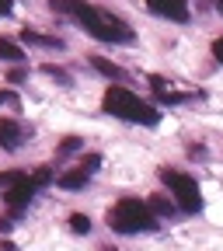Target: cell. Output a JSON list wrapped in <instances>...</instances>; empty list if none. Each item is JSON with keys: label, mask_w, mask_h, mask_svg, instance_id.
<instances>
[{"label": "cell", "mask_w": 223, "mask_h": 251, "mask_svg": "<svg viewBox=\"0 0 223 251\" xmlns=\"http://www.w3.org/2000/svg\"><path fill=\"white\" fill-rule=\"evenodd\" d=\"M161 181L171 188V199H178V209H185V213H199L202 209V192H199V185H196L192 175L161 168Z\"/></svg>", "instance_id": "cell-4"}, {"label": "cell", "mask_w": 223, "mask_h": 251, "mask_svg": "<svg viewBox=\"0 0 223 251\" xmlns=\"http://www.w3.org/2000/svg\"><path fill=\"white\" fill-rule=\"evenodd\" d=\"M98 164H101V157H98V153H91V157H84V161H80V168H84L87 175H94V168H98Z\"/></svg>", "instance_id": "cell-18"}, {"label": "cell", "mask_w": 223, "mask_h": 251, "mask_svg": "<svg viewBox=\"0 0 223 251\" xmlns=\"http://www.w3.org/2000/svg\"><path fill=\"white\" fill-rule=\"evenodd\" d=\"M87 171L84 168H74V171H67V175H59V188H67V192H77V188H84L87 185Z\"/></svg>", "instance_id": "cell-8"}, {"label": "cell", "mask_w": 223, "mask_h": 251, "mask_svg": "<svg viewBox=\"0 0 223 251\" xmlns=\"http://www.w3.org/2000/svg\"><path fill=\"white\" fill-rule=\"evenodd\" d=\"M147 7L161 18H171V21H188V4L185 0H147Z\"/></svg>", "instance_id": "cell-6"}, {"label": "cell", "mask_w": 223, "mask_h": 251, "mask_svg": "<svg viewBox=\"0 0 223 251\" xmlns=\"http://www.w3.org/2000/svg\"><path fill=\"white\" fill-rule=\"evenodd\" d=\"M101 108H105L108 115H119V119H125V122H140V126H157V122H161V115H157L153 105H147L143 98H136L129 87H115V84L105 91Z\"/></svg>", "instance_id": "cell-2"}, {"label": "cell", "mask_w": 223, "mask_h": 251, "mask_svg": "<svg viewBox=\"0 0 223 251\" xmlns=\"http://www.w3.org/2000/svg\"><path fill=\"white\" fill-rule=\"evenodd\" d=\"M94 70L105 74V77H112V80H129V74H125L122 67H115V63H108V59H101V56H94Z\"/></svg>", "instance_id": "cell-10"}, {"label": "cell", "mask_w": 223, "mask_h": 251, "mask_svg": "<svg viewBox=\"0 0 223 251\" xmlns=\"http://www.w3.org/2000/svg\"><path fill=\"white\" fill-rule=\"evenodd\" d=\"M101 251H115V248H101Z\"/></svg>", "instance_id": "cell-25"}, {"label": "cell", "mask_w": 223, "mask_h": 251, "mask_svg": "<svg viewBox=\"0 0 223 251\" xmlns=\"http://www.w3.org/2000/svg\"><path fill=\"white\" fill-rule=\"evenodd\" d=\"M35 188H39V185L31 181V175H25V171H21V178H18V181L7 188V192H4V199H7V206H11V213H14V216H21V213H25V206L31 202V196H35Z\"/></svg>", "instance_id": "cell-5"}, {"label": "cell", "mask_w": 223, "mask_h": 251, "mask_svg": "<svg viewBox=\"0 0 223 251\" xmlns=\"http://www.w3.org/2000/svg\"><path fill=\"white\" fill-rule=\"evenodd\" d=\"M0 59L18 63V59H25V49H21L18 42H11V39H0Z\"/></svg>", "instance_id": "cell-11"}, {"label": "cell", "mask_w": 223, "mask_h": 251, "mask_svg": "<svg viewBox=\"0 0 223 251\" xmlns=\"http://www.w3.org/2000/svg\"><path fill=\"white\" fill-rule=\"evenodd\" d=\"M77 147H80V136H63L59 147H56V153H74Z\"/></svg>", "instance_id": "cell-14"}, {"label": "cell", "mask_w": 223, "mask_h": 251, "mask_svg": "<svg viewBox=\"0 0 223 251\" xmlns=\"http://www.w3.org/2000/svg\"><path fill=\"white\" fill-rule=\"evenodd\" d=\"M25 140V129L18 126V119H4L0 115V147L4 150H18Z\"/></svg>", "instance_id": "cell-7"}, {"label": "cell", "mask_w": 223, "mask_h": 251, "mask_svg": "<svg viewBox=\"0 0 223 251\" xmlns=\"http://www.w3.org/2000/svg\"><path fill=\"white\" fill-rule=\"evenodd\" d=\"M108 227L115 234H143V230H157V216L140 199H119L108 209Z\"/></svg>", "instance_id": "cell-3"}, {"label": "cell", "mask_w": 223, "mask_h": 251, "mask_svg": "<svg viewBox=\"0 0 223 251\" xmlns=\"http://www.w3.org/2000/svg\"><path fill=\"white\" fill-rule=\"evenodd\" d=\"M216 11H220V14H223V0H216Z\"/></svg>", "instance_id": "cell-24"}, {"label": "cell", "mask_w": 223, "mask_h": 251, "mask_svg": "<svg viewBox=\"0 0 223 251\" xmlns=\"http://www.w3.org/2000/svg\"><path fill=\"white\" fill-rule=\"evenodd\" d=\"M157 98H161L164 105H178V101H185V94H178V91H161Z\"/></svg>", "instance_id": "cell-17"}, {"label": "cell", "mask_w": 223, "mask_h": 251, "mask_svg": "<svg viewBox=\"0 0 223 251\" xmlns=\"http://www.w3.org/2000/svg\"><path fill=\"white\" fill-rule=\"evenodd\" d=\"M213 56L223 63V39H216V42H213Z\"/></svg>", "instance_id": "cell-21"}, {"label": "cell", "mask_w": 223, "mask_h": 251, "mask_svg": "<svg viewBox=\"0 0 223 251\" xmlns=\"http://www.w3.org/2000/svg\"><path fill=\"white\" fill-rule=\"evenodd\" d=\"M0 251H14V244H0Z\"/></svg>", "instance_id": "cell-23"}, {"label": "cell", "mask_w": 223, "mask_h": 251, "mask_svg": "<svg viewBox=\"0 0 223 251\" xmlns=\"http://www.w3.org/2000/svg\"><path fill=\"white\" fill-rule=\"evenodd\" d=\"M49 7L56 14H70L77 25H84L94 39H101V42H133V28L125 25L122 18L108 14V11H98V7H91L84 4V0H49Z\"/></svg>", "instance_id": "cell-1"}, {"label": "cell", "mask_w": 223, "mask_h": 251, "mask_svg": "<svg viewBox=\"0 0 223 251\" xmlns=\"http://www.w3.org/2000/svg\"><path fill=\"white\" fill-rule=\"evenodd\" d=\"M21 178V171H0V188H4V192H7V188L14 185Z\"/></svg>", "instance_id": "cell-16"}, {"label": "cell", "mask_w": 223, "mask_h": 251, "mask_svg": "<svg viewBox=\"0 0 223 251\" xmlns=\"http://www.w3.org/2000/svg\"><path fill=\"white\" fill-rule=\"evenodd\" d=\"M0 14H11V0H0Z\"/></svg>", "instance_id": "cell-22"}, {"label": "cell", "mask_w": 223, "mask_h": 251, "mask_svg": "<svg viewBox=\"0 0 223 251\" xmlns=\"http://www.w3.org/2000/svg\"><path fill=\"white\" fill-rule=\"evenodd\" d=\"M70 230L74 234H91V220L84 213H70Z\"/></svg>", "instance_id": "cell-13"}, {"label": "cell", "mask_w": 223, "mask_h": 251, "mask_svg": "<svg viewBox=\"0 0 223 251\" xmlns=\"http://www.w3.org/2000/svg\"><path fill=\"white\" fill-rule=\"evenodd\" d=\"M7 80H11V84H21V80H25V70H21V67L7 70Z\"/></svg>", "instance_id": "cell-20"}, {"label": "cell", "mask_w": 223, "mask_h": 251, "mask_svg": "<svg viewBox=\"0 0 223 251\" xmlns=\"http://www.w3.org/2000/svg\"><path fill=\"white\" fill-rule=\"evenodd\" d=\"M21 39H25L28 46H42V49H63V39H49V35H39V31H31V28H25V31H21Z\"/></svg>", "instance_id": "cell-9"}, {"label": "cell", "mask_w": 223, "mask_h": 251, "mask_svg": "<svg viewBox=\"0 0 223 251\" xmlns=\"http://www.w3.org/2000/svg\"><path fill=\"white\" fill-rule=\"evenodd\" d=\"M147 206H150V213H161V216H171V213H174V202L164 199V196H150Z\"/></svg>", "instance_id": "cell-12"}, {"label": "cell", "mask_w": 223, "mask_h": 251, "mask_svg": "<svg viewBox=\"0 0 223 251\" xmlns=\"http://www.w3.org/2000/svg\"><path fill=\"white\" fill-rule=\"evenodd\" d=\"M42 70H46V74H49L52 80H59V84H67V87L74 84V80H70V74H67V70H59V67H42Z\"/></svg>", "instance_id": "cell-15"}, {"label": "cell", "mask_w": 223, "mask_h": 251, "mask_svg": "<svg viewBox=\"0 0 223 251\" xmlns=\"http://www.w3.org/2000/svg\"><path fill=\"white\" fill-rule=\"evenodd\" d=\"M0 105H11V108H21V101H18V94H14V91H0Z\"/></svg>", "instance_id": "cell-19"}]
</instances>
